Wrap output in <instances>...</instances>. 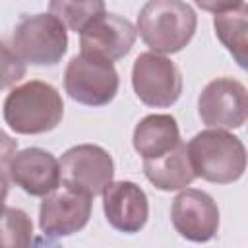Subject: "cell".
Listing matches in <instances>:
<instances>
[{"mask_svg": "<svg viewBox=\"0 0 248 248\" xmlns=\"http://www.w3.org/2000/svg\"><path fill=\"white\" fill-rule=\"evenodd\" d=\"M2 112L6 124L16 134L37 136L54 130L62 122L64 101L54 85L31 79L8 93Z\"/></svg>", "mask_w": 248, "mask_h": 248, "instance_id": "obj_1", "label": "cell"}, {"mask_svg": "<svg viewBox=\"0 0 248 248\" xmlns=\"http://www.w3.org/2000/svg\"><path fill=\"white\" fill-rule=\"evenodd\" d=\"M186 153L194 174L213 184H232L246 170V147L227 130L209 128L196 134Z\"/></svg>", "mask_w": 248, "mask_h": 248, "instance_id": "obj_2", "label": "cell"}, {"mask_svg": "<svg viewBox=\"0 0 248 248\" xmlns=\"http://www.w3.org/2000/svg\"><path fill=\"white\" fill-rule=\"evenodd\" d=\"M198 27L196 12L182 0H149L138 16L136 31L159 54L180 52Z\"/></svg>", "mask_w": 248, "mask_h": 248, "instance_id": "obj_3", "label": "cell"}, {"mask_svg": "<svg viewBox=\"0 0 248 248\" xmlns=\"http://www.w3.org/2000/svg\"><path fill=\"white\" fill-rule=\"evenodd\" d=\"M12 50L33 66H54L68 50V33L52 14L23 16L12 35Z\"/></svg>", "mask_w": 248, "mask_h": 248, "instance_id": "obj_4", "label": "cell"}, {"mask_svg": "<svg viewBox=\"0 0 248 248\" xmlns=\"http://www.w3.org/2000/svg\"><path fill=\"white\" fill-rule=\"evenodd\" d=\"M64 89L79 105L103 107L108 105L118 91V72L112 62L76 54L70 58L64 72Z\"/></svg>", "mask_w": 248, "mask_h": 248, "instance_id": "obj_5", "label": "cell"}, {"mask_svg": "<svg viewBox=\"0 0 248 248\" xmlns=\"http://www.w3.org/2000/svg\"><path fill=\"white\" fill-rule=\"evenodd\" d=\"M132 87L143 105L167 108L182 93V74L170 58L159 52H141L134 60Z\"/></svg>", "mask_w": 248, "mask_h": 248, "instance_id": "obj_6", "label": "cell"}, {"mask_svg": "<svg viewBox=\"0 0 248 248\" xmlns=\"http://www.w3.org/2000/svg\"><path fill=\"white\" fill-rule=\"evenodd\" d=\"M60 180L66 188L87 194L91 198L105 192L112 182L114 163L107 149L93 143L74 145L58 161Z\"/></svg>", "mask_w": 248, "mask_h": 248, "instance_id": "obj_7", "label": "cell"}, {"mask_svg": "<svg viewBox=\"0 0 248 248\" xmlns=\"http://www.w3.org/2000/svg\"><path fill=\"white\" fill-rule=\"evenodd\" d=\"M198 112L202 122L209 128H242L248 114L246 87L232 78L211 79L198 97Z\"/></svg>", "mask_w": 248, "mask_h": 248, "instance_id": "obj_8", "label": "cell"}, {"mask_svg": "<svg viewBox=\"0 0 248 248\" xmlns=\"http://www.w3.org/2000/svg\"><path fill=\"white\" fill-rule=\"evenodd\" d=\"M91 196L62 188L45 196L39 207V227L48 238H62L81 231L91 217Z\"/></svg>", "mask_w": 248, "mask_h": 248, "instance_id": "obj_9", "label": "cell"}, {"mask_svg": "<svg viewBox=\"0 0 248 248\" xmlns=\"http://www.w3.org/2000/svg\"><path fill=\"white\" fill-rule=\"evenodd\" d=\"M136 37L138 31L126 17L105 12L79 31V48L81 54L116 62L132 50Z\"/></svg>", "mask_w": 248, "mask_h": 248, "instance_id": "obj_10", "label": "cell"}, {"mask_svg": "<svg viewBox=\"0 0 248 248\" xmlns=\"http://www.w3.org/2000/svg\"><path fill=\"white\" fill-rule=\"evenodd\" d=\"M170 221L182 238L192 242H207L217 234L219 207L207 192L186 188L172 200Z\"/></svg>", "mask_w": 248, "mask_h": 248, "instance_id": "obj_11", "label": "cell"}, {"mask_svg": "<svg viewBox=\"0 0 248 248\" xmlns=\"http://www.w3.org/2000/svg\"><path fill=\"white\" fill-rule=\"evenodd\" d=\"M10 182L19 186L25 194L45 198L60 184L58 159L41 147H27L16 151L8 165Z\"/></svg>", "mask_w": 248, "mask_h": 248, "instance_id": "obj_12", "label": "cell"}, {"mask_svg": "<svg viewBox=\"0 0 248 248\" xmlns=\"http://www.w3.org/2000/svg\"><path fill=\"white\" fill-rule=\"evenodd\" d=\"M103 211L108 225L120 232H140L149 217L145 192L132 180L110 182L103 192Z\"/></svg>", "mask_w": 248, "mask_h": 248, "instance_id": "obj_13", "label": "cell"}, {"mask_svg": "<svg viewBox=\"0 0 248 248\" xmlns=\"http://www.w3.org/2000/svg\"><path fill=\"white\" fill-rule=\"evenodd\" d=\"M143 174L155 188L163 192H174L190 186L196 174L186 153V143L180 140L170 151L163 153L161 157L143 159Z\"/></svg>", "mask_w": 248, "mask_h": 248, "instance_id": "obj_14", "label": "cell"}, {"mask_svg": "<svg viewBox=\"0 0 248 248\" xmlns=\"http://www.w3.org/2000/svg\"><path fill=\"white\" fill-rule=\"evenodd\" d=\"M180 141L178 124L170 114H149L141 118L132 136L134 149L141 159H155L170 151Z\"/></svg>", "mask_w": 248, "mask_h": 248, "instance_id": "obj_15", "label": "cell"}, {"mask_svg": "<svg viewBox=\"0 0 248 248\" xmlns=\"http://www.w3.org/2000/svg\"><path fill=\"white\" fill-rule=\"evenodd\" d=\"M215 35L223 43V46L232 54L240 68L248 66V8L246 4L215 14L213 19Z\"/></svg>", "mask_w": 248, "mask_h": 248, "instance_id": "obj_16", "label": "cell"}, {"mask_svg": "<svg viewBox=\"0 0 248 248\" xmlns=\"http://www.w3.org/2000/svg\"><path fill=\"white\" fill-rule=\"evenodd\" d=\"M48 10L66 29L79 33L89 21L105 14V0H48Z\"/></svg>", "mask_w": 248, "mask_h": 248, "instance_id": "obj_17", "label": "cell"}, {"mask_svg": "<svg viewBox=\"0 0 248 248\" xmlns=\"http://www.w3.org/2000/svg\"><path fill=\"white\" fill-rule=\"evenodd\" d=\"M33 240V223L23 209H0V248H21Z\"/></svg>", "mask_w": 248, "mask_h": 248, "instance_id": "obj_18", "label": "cell"}, {"mask_svg": "<svg viewBox=\"0 0 248 248\" xmlns=\"http://www.w3.org/2000/svg\"><path fill=\"white\" fill-rule=\"evenodd\" d=\"M25 76V62L0 41V89L16 85Z\"/></svg>", "mask_w": 248, "mask_h": 248, "instance_id": "obj_19", "label": "cell"}, {"mask_svg": "<svg viewBox=\"0 0 248 248\" xmlns=\"http://www.w3.org/2000/svg\"><path fill=\"white\" fill-rule=\"evenodd\" d=\"M17 151V141L8 136L4 130H0V170L8 172V165L12 161V157Z\"/></svg>", "mask_w": 248, "mask_h": 248, "instance_id": "obj_20", "label": "cell"}, {"mask_svg": "<svg viewBox=\"0 0 248 248\" xmlns=\"http://www.w3.org/2000/svg\"><path fill=\"white\" fill-rule=\"evenodd\" d=\"M198 8L209 14H223L244 4V0H194Z\"/></svg>", "mask_w": 248, "mask_h": 248, "instance_id": "obj_21", "label": "cell"}, {"mask_svg": "<svg viewBox=\"0 0 248 248\" xmlns=\"http://www.w3.org/2000/svg\"><path fill=\"white\" fill-rule=\"evenodd\" d=\"M8 190H10V176H8V172H2V170H0V209H2L4 203H6Z\"/></svg>", "mask_w": 248, "mask_h": 248, "instance_id": "obj_22", "label": "cell"}]
</instances>
